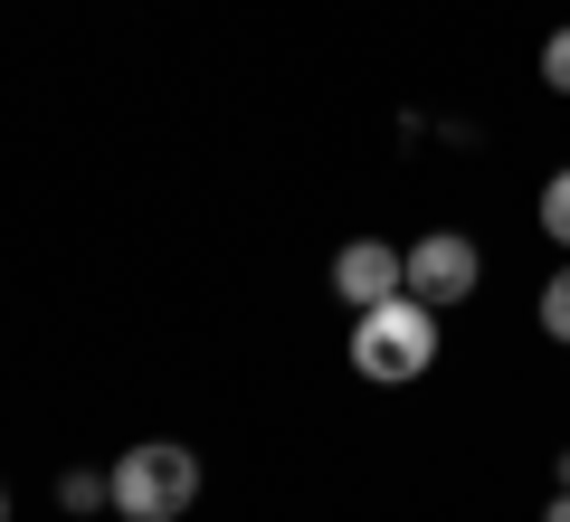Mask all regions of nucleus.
<instances>
[{
    "mask_svg": "<svg viewBox=\"0 0 570 522\" xmlns=\"http://www.w3.org/2000/svg\"><path fill=\"white\" fill-rule=\"evenodd\" d=\"M428 362H438V304H419V295L362 304V323H352V371H362L371 390L428 381Z\"/></svg>",
    "mask_w": 570,
    "mask_h": 522,
    "instance_id": "1",
    "label": "nucleus"
},
{
    "mask_svg": "<svg viewBox=\"0 0 570 522\" xmlns=\"http://www.w3.org/2000/svg\"><path fill=\"white\" fill-rule=\"evenodd\" d=\"M115 513L124 522H181L190 503H200V456H190L181 437H142L115 456Z\"/></svg>",
    "mask_w": 570,
    "mask_h": 522,
    "instance_id": "2",
    "label": "nucleus"
},
{
    "mask_svg": "<svg viewBox=\"0 0 570 522\" xmlns=\"http://www.w3.org/2000/svg\"><path fill=\"white\" fill-rule=\"evenodd\" d=\"M475 276H485V257H475V238H456V228H428V238L409 247V295L419 304H466Z\"/></svg>",
    "mask_w": 570,
    "mask_h": 522,
    "instance_id": "3",
    "label": "nucleus"
},
{
    "mask_svg": "<svg viewBox=\"0 0 570 522\" xmlns=\"http://www.w3.org/2000/svg\"><path fill=\"white\" fill-rule=\"evenodd\" d=\"M333 295H343V304H390V295H409V247L352 238L343 257H333Z\"/></svg>",
    "mask_w": 570,
    "mask_h": 522,
    "instance_id": "4",
    "label": "nucleus"
},
{
    "mask_svg": "<svg viewBox=\"0 0 570 522\" xmlns=\"http://www.w3.org/2000/svg\"><path fill=\"white\" fill-rule=\"evenodd\" d=\"M542 333L570 342V266H551V285H542Z\"/></svg>",
    "mask_w": 570,
    "mask_h": 522,
    "instance_id": "5",
    "label": "nucleus"
},
{
    "mask_svg": "<svg viewBox=\"0 0 570 522\" xmlns=\"http://www.w3.org/2000/svg\"><path fill=\"white\" fill-rule=\"evenodd\" d=\"M542 228H551V247H570V171L542 181Z\"/></svg>",
    "mask_w": 570,
    "mask_h": 522,
    "instance_id": "6",
    "label": "nucleus"
},
{
    "mask_svg": "<svg viewBox=\"0 0 570 522\" xmlns=\"http://www.w3.org/2000/svg\"><path fill=\"white\" fill-rule=\"evenodd\" d=\"M542 86H551V96H570V29H551V39H542Z\"/></svg>",
    "mask_w": 570,
    "mask_h": 522,
    "instance_id": "7",
    "label": "nucleus"
},
{
    "mask_svg": "<svg viewBox=\"0 0 570 522\" xmlns=\"http://www.w3.org/2000/svg\"><path fill=\"white\" fill-rule=\"evenodd\" d=\"M58 503H67V513H96V503H115V484H96V475H67V484H58Z\"/></svg>",
    "mask_w": 570,
    "mask_h": 522,
    "instance_id": "8",
    "label": "nucleus"
},
{
    "mask_svg": "<svg viewBox=\"0 0 570 522\" xmlns=\"http://www.w3.org/2000/svg\"><path fill=\"white\" fill-rule=\"evenodd\" d=\"M542 522H570V494H551V503H542Z\"/></svg>",
    "mask_w": 570,
    "mask_h": 522,
    "instance_id": "9",
    "label": "nucleus"
},
{
    "mask_svg": "<svg viewBox=\"0 0 570 522\" xmlns=\"http://www.w3.org/2000/svg\"><path fill=\"white\" fill-rule=\"evenodd\" d=\"M561 494H570V446H561Z\"/></svg>",
    "mask_w": 570,
    "mask_h": 522,
    "instance_id": "10",
    "label": "nucleus"
},
{
    "mask_svg": "<svg viewBox=\"0 0 570 522\" xmlns=\"http://www.w3.org/2000/svg\"><path fill=\"white\" fill-rule=\"evenodd\" d=\"M0 522H10V494H0Z\"/></svg>",
    "mask_w": 570,
    "mask_h": 522,
    "instance_id": "11",
    "label": "nucleus"
}]
</instances>
